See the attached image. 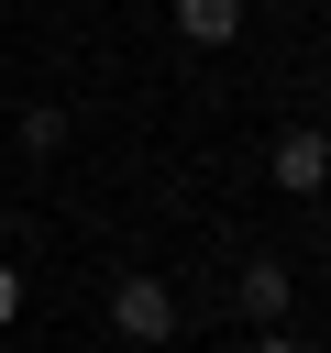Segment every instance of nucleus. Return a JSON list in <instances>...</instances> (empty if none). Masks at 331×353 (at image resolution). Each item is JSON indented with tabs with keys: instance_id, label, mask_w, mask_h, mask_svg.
I'll return each instance as SVG.
<instances>
[{
	"instance_id": "nucleus-3",
	"label": "nucleus",
	"mask_w": 331,
	"mask_h": 353,
	"mask_svg": "<svg viewBox=\"0 0 331 353\" xmlns=\"http://www.w3.org/2000/svg\"><path fill=\"white\" fill-rule=\"evenodd\" d=\"M232 287H243V309H254V320H287V265H276V254H254Z\"/></svg>"
},
{
	"instance_id": "nucleus-6",
	"label": "nucleus",
	"mask_w": 331,
	"mask_h": 353,
	"mask_svg": "<svg viewBox=\"0 0 331 353\" xmlns=\"http://www.w3.org/2000/svg\"><path fill=\"white\" fill-rule=\"evenodd\" d=\"M254 353H309V342H298V331H265V342H254Z\"/></svg>"
},
{
	"instance_id": "nucleus-1",
	"label": "nucleus",
	"mask_w": 331,
	"mask_h": 353,
	"mask_svg": "<svg viewBox=\"0 0 331 353\" xmlns=\"http://www.w3.org/2000/svg\"><path fill=\"white\" fill-rule=\"evenodd\" d=\"M110 331H121V342H166V331H177L166 276H121V287H110Z\"/></svg>"
},
{
	"instance_id": "nucleus-4",
	"label": "nucleus",
	"mask_w": 331,
	"mask_h": 353,
	"mask_svg": "<svg viewBox=\"0 0 331 353\" xmlns=\"http://www.w3.org/2000/svg\"><path fill=\"white\" fill-rule=\"evenodd\" d=\"M177 33L188 44H232L243 33V0H177Z\"/></svg>"
},
{
	"instance_id": "nucleus-2",
	"label": "nucleus",
	"mask_w": 331,
	"mask_h": 353,
	"mask_svg": "<svg viewBox=\"0 0 331 353\" xmlns=\"http://www.w3.org/2000/svg\"><path fill=\"white\" fill-rule=\"evenodd\" d=\"M276 188H287V199H320V188H331V132H320V121L276 132Z\"/></svg>"
},
{
	"instance_id": "nucleus-5",
	"label": "nucleus",
	"mask_w": 331,
	"mask_h": 353,
	"mask_svg": "<svg viewBox=\"0 0 331 353\" xmlns=\"http://www.w3.org/2000/svg\"><path fill=\"white\" fill-rule=\"evenodd\" d=\"M22 320V265H0V331Z\"/></svg>"
}]
</instances>
